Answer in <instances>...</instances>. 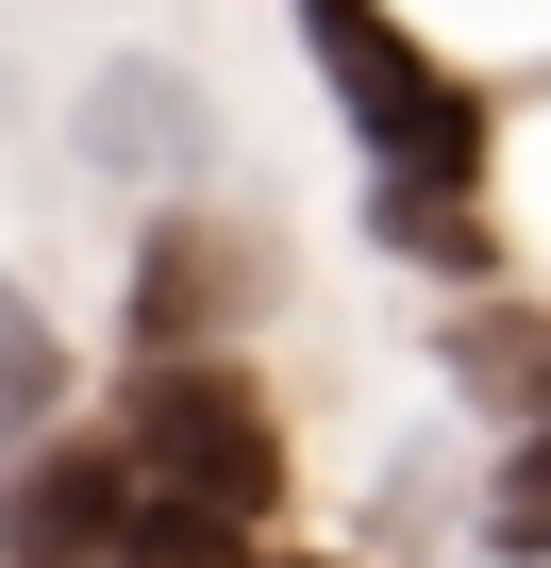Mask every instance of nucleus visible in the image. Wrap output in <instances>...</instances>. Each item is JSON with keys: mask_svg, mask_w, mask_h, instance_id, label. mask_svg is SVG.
I'll return each instance as SVG.
<instances>
[{"mask_svg": "<svg viewBox=\"0 0 551 568\" xmlns=\"http://www.w3.org/2000/svg\"><path fill=\"white\" fill-rule=\"evenodd\" d=\"M101 435L134 452V501H201V518H267L285 501V435H267V402L217 352H151Z\"/></svg>", "mask_w": 551, "mask_h": 568, "instance_id": "f03ea898", "label": "nucleus"}, {"mask_svg": "<svg viewBox=\"0 0 551 568\" xmlns=\"http://www.w3.org/2000/svg\"><path fill=\"white\" fill-rule=\"evenodd\" d=\"M217 318H234V251H217L201 217H167V234L134 251V368H151V352H201Z\"/></svg>", "mask_w": 551, "mask_h": 568, "instance_id": "20e7f679", "label": "nucleus"}, {"mask_svg": "<svg viewBox=\"0 0 551 568\" xmlns=\"http://www.w3.org/2000/svg\"><path fill=\"white\" fill-rule=\"evenodd\" d=\"M302 51H318V84L368 134V217L484 284V101L385 18V0H302Z\"/></svg>", "mask_w": 551, "mask_h": 568, "instance_id": "f257e3e1", "label": "nucleus"}, {"mask_svg": "<svg viewBox=\"0 0 551 568\" xmlns=\"http://www.w3.org/2000/svg\"><path fill=\"white\" fill-rule=\"evenodd\" d=\"M51 418H68V352H51V318L18 302V284H0V468H18Z\"/></svg>", "mask_w": 551, "mask_h": 568, "instance_id": "39448f33", "label": "nucleus"}, {"mask_svg": "<svg viewBox=\"0 0 551 568\" xmlns=\"http://www.w3.org/2000/svg\"><path fill=\"white\" fill-rule=\"evenodd\" d=\"M118 551H134V452L101 418H68L0 468V568H118Z\"/></svg>", "mask_w": 551, "mask_h": 568, "instance_id": "7ed1b4c3", "label": "nucleus"}, {"mask_svg": "<svg viewBox=\"0 0 551 568\" xmlns=\"http://www.w3.org/2000/svg\"><path fill=\"white\" fill-rule=\"evenodd\" d=\"M484 551H501V568H551V418H534L518 468L484 485Z\"/></svg>", "mask_w": 551, "mask_h": 568, "instance_id": "0eeeda50", "label": "nucleus"}, {"mask_svg": "<svg viewBox=\"0 0 551 568\" xmlns=\"http://www.w3.org/2000/svg\"><path fill=\"white\" fill-rule=\"evenodd\" d=\"M84 134H101V168H184V84L167 68H101Z\"/></svg>", "mask_w": 551, "mask_h": 568, "instance_id": "423d86ee", "label": "nucleus"}]
</instances>
